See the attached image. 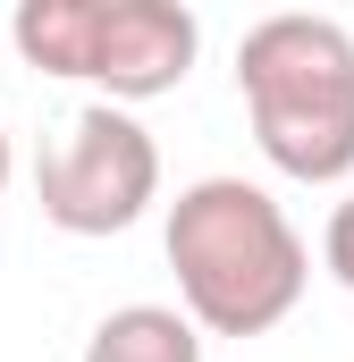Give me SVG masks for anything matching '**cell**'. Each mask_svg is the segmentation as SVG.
Returning a JSON list of instances; mask_svg holds the SVG:
<instances>
[{"mask_svg": "<svg viewBox=\"0 0 354 362\" xmlns=\"http://www.w3.org/2000/svg\"><path fill=\"white\" fill-rule=\"evenodd\" d=\"M161 245L177 270V303L202 337H270L312 286V245L253 177L177 185Z\"/></svg>", "mask_w": 354, "mask_h": 362, "instance_id": "6da1fadb", "label": "cell"}, {"mask_svg": "<svg viewBox=\"0 0 354 362\" xmlns=\"http://www.w3.org/2000/svg\"><path fill=\"white\" fill-rule=\"evenodd\" d=\"M236 93L253 144L278 177L338 185L354 177V34L338 17L278 8L236 42Z\"/></svg>", "mask_w": 354, "mask_h": 362, "instance_id": "7a4b0ae2", "label": "cell"}, {"mask_svg": "<svg viewBox=\"0 0 354 362\" xmlns=\"http://www.w3.org/2000/svg\"><path fill=\"white\" fill-rule=\"evenodd\" d=\"M25 68L101 85V101H161L185 85L202 25L185 0H25L8 17Z\"/></svg>", "mask_w": 354, "mask_h": 362, "instance_id": "3957f363", "label": "cell"}, {"mask_svg": "<svg viewBox=\"0 0 354 362\" xmlns=\"http://www.w3.org/2000/svg\"><path fill=\"white\" fill-rule=\"evenodd\" d=\"M34 202L59 236H127L161 202V144L135 110L85 101L34 160Z\"/></svg>", "mask_w": 354, "mask_h": 362, "instance_id": "277c9868", "label": "cell"}, {"mask_svg": "<svg viewBox=\"0 0 354 362\" xmlns=\"http://www.w3.org/2000/svg\"><path fill=\"white\" fill-rule=\"evenodd\" d=\"M85 362H202V329L185 320V303H118L110 320H93Z\"/></svg>", "mask_w": 354, "mask_h": 362, "instance_id": "5b68a950", "label": "cell"}, {"mask_svg": "<svg viewBox=\"0 0 354 362\" xmlns=\"http://www.w3.org/2000/svg\"><path fill=\"white\" fill-rule=\"evenodd\" d=\"M321 262H329V278L354 295V194L329 211V228H321Z\"/></svg>", "mask_w": 354, "mask_h": 362, "instance_id": "8992f818", "label": "cell"}, {"mask_svg": "<svg viewBox=\"0 0 354 362\" xmlns=\"http://www.w3.org/2000/svg\"><path fill=\"white\" fill-rule=\"evenodd\" d=\"M0 185H8V135H0Z\"/></svg>", "mask_w": 354, "mask_h": 362, "instance_id": "52a82bcc", "label": "cell"}]
</instances>
